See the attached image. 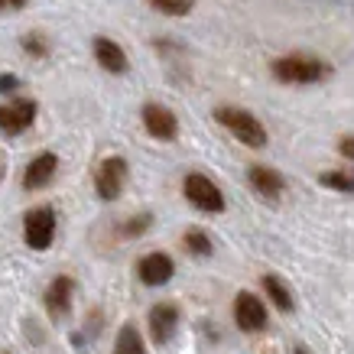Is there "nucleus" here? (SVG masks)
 I'll use <instances>...</instances> for the list:
<instances>
[{
	"instance_id": "f257e3e1",
	"label": "nucleus",
	"mask_w": 354,
	"mask_h": 354,
	"mask_svg": "<svg viewBox=\"0 0 354 354\" xmlns=\"http://www.w3.org/2000/svg\"><path fill=\"white\" fill-rule=\"evenodd\" d=\"M273 75L283 85H312V82H322L328 75V65L315 55L306 53H292V55H279L273 59Z\"/></svg>"
},
{
	"instance_id": "f03ea898",
	"label": "nucleus",
	"mask_w": 354,
	"mask_h": 354,
	"mask_svg": "<svg viewBox=\"0 0 354 354\" xmlns=\"http://www.w3.org/2000/svg\"><path fill=\"white\" fill-rule=\"evenodd\" d=\"M215 120L221 124L225 130H231V137H237L244 147H250V150H260V147H267V127L260 124L250 111L244 108H231V104H225V108L215 111Z\"/></svg>"
},
{
	"instance_id": "7ed1b4c3",
	"label": "nucleus",
	"mask_w": 354,
	"mask_h": 354,
	"mask_svg": "<svg viewBox=\"0 0 354 354\" xmlns=\"http://www.w3.org/2000/svg\"><path fill=\"white\" fill-rule=\"evenodd\" d=\"M183 195L198 208V212H208V215H221L225 212V195L205 172H189L183 183Z\"/></svg>"
},
{
	"instance_id": "20e7f679",
	"label": "nucleus",
	"mask_w": 354,
	"mask_h": 354,
	"mask_svg": "<svg viewBox=\"0 0 354 354\" xmlns=\"http://www.w3.org/2000/svg\"><path fill=\"white\" fill-rule=\"evenodd\" d=\"M55 237V212L49 205L43 208H32L23 218V241L32 247V250H49Z\"/></svg>"
},
{
	"instance_id": "39448f33",
	"label": "nucleus",
	"mask_w": 354,
	"mask_h": 354,
	"mask_svg": "<svg viewBox=\"0 0 354 354\" xmlns=\"http://www.w3.org/2000/svg\"><path fill=\"white\" fill-rule=\"evenodd\" d=\"M124 183H127V160L124 156H108L101 160V166L95 169V189L104 202H114L120 192H124Z\"/></svg>"
},
{
	"instance_id": "423d86ee",
	"label": "nucleus",
	"mask_w": 354,
	"mask_h": 354,
	"mask_svg": "<svg viewBox=\"0 0 354 354\" xmlns=\"http://www.w3.org/2000/svg\"><path fill=\"white\" fill-rule=\"evenodd\" d=\"M234 322L241 332H263L267 328V309L254 292H241L234 299Z\"/></svg>"
},
{
	"instance_id": "0eeeda50",
	"label": "nucleus",
	"mask_w": 354,
	"mask_h": 354,
	"mask_svg": "<svg viewBox=\"0 0 354 354\" xmlns=\"http://www.w3.org/2000/svg\"><path fill=\"white\" fill-rule=\"evenodd\" d=\"M143 127H147V133H150L153 140H176V133H179V120H176V114H172L169 108H162V104H143Z\"/></svg>"
},
{
	"instance_id": "6e6552de",
	"label": "nucleus",
	"mask_w": 354,
	"mask_h": 354,
	"mask_svg": "<svg viewBox=\"0 0 354 354\" xmlns=\"http://www.w3.org/2000/svg\"><path fill=\"white\" fill-rule=\"evenodd\" d=\"M172 273H176V263H172L169 254H162V250H153L147 257L137 263V277L143 286H162V283H169Z\"/></svg>"
},
{
	"instance_id": "1a4fd4ad",
	"label": "nucleus",
	"mask_w": 354,
	"mask_h": 354,
	"mask_svg": "<svg viewBox=\"0 0 354 354\" xmlns=\"http://www.w3.org/2000/svg\"><path fill=\"white\" fill-rule=\"evenodd\" d=\"M36 120V101H10L0 108V130L3 133H23L26 127H32Z\"/></svg>"
},
{
	"instance_id": "9d476101",
	"label": "nucleus",
	"mask_w": 354,
	"mask_h": 354,
	"mask_svg": "<svg viewBox=\"0 0 354 354\" xmlns=\"http://www.w3.org/2000/svg\"><path fill=\"white\" fill-rule=\"evenodd\" d=\"M59 172V156L55 153H39V156H32L26 172H23V189H43V185L53 183V176Z\"/></svg>"
},
{
	"instance_id": "9b49d317",
	"label": "nucleus",
	"mask_w": 354,
	"mask_h": 354,
	"mask_svg": "<svg viewBox=\"0 0 354 354\" xmlns=\"http://www.w3.org/2000/svg\"><path fill=\"white\" fill-rule=\"evenodd\" d=\"M95 59L104 72H111V75H124V72L130 68L127 53H124L120 43H114L111 36H97L95 39Z\"/></svg>"
},
{
	"instance_id": "f8f14e48",
	"label": "nucleus",
	"mask_w": 354,
	"mask_h": 354,
	"mask_svg": "<svg viewBox=\"0 0 354 354\" xmlns=\"http://www.w3.org/2000/svg\"><path fill=\"white\" fill-rule=\"evenodd\" d=\"M179 325V309L172 302H156L150 309V338L156 344H166Z\"/></svg>"
},
{
	"instance_id": "ddd939ff",
	"label": "nucleus",
	"mask_w": 354,
	"mask_h": 354,
	"mask_svg": "<svg viewBox=\"0 0 354 354\" xmlns=\"http://www.w3.org/2000/svg\"><path fill=\"white\" fill-rule=\"evenodd\" d=\"M247 179H250V189L257 195H263V198H270V202H277L279 195H283V189H286V183H283V176H279L277 169H270V166H263V162H257V166H250V172H247Z\"/></svg>"
},
{
	"instance_id": "4468645a",
	"label": "nucleus",
	"mask_w": 354,
	"mask_h": 354,
	"mask_svg": "<svg viewBox=\"0 0 354 354\" xmlns=\"http://www.w3.org/2000/svg\"><path fill=\"white\" fill-rule=\"evenodd\" d=\"M72 292H75V279L72 277H55L49 283V290H46V309L49 315H65V312L72 309Z\"/></svg>"
},
{
	"instance_id": "2eb2a0df",
	"label": "nucleus",
	"mask_w": 354,
	"mask_h": 354,
	"mask_svg": "<svg viewBox=\"0 0 354 354\" xmlns=\"http://www.w3.org/2000/svg\"><path fill=\"white\" fill-rule=\"evenodd\" d=\"M260 286H263L267 299L273 302L279 312H292V292H290V286H286V283H283L279 277H273V273H263V277H260Z\"/></svg>"
},
{
	"instance_id": "dca6fc26",
	"label": "nucleus",
	"mask_w": 354,
	"mask_h": 354,
	"mask_svg": "<svg viewBox=\"0 0 354 354\" xmlns=\"http://www.w3.org/2000/svg\"><path fill=\"white\" fill-rule=\"evenodd\" d=\"M114 354H147V344L140 338L137 325H120L118 332V342H114Z\"/></svg>"
},
{
	"instance_id": "f3484780",
	"label": "nucleus",
	"mask_w": 354,
	"mask_h": 354,
	"mask_svg": "<svg viewBox=\"0 0 354 354\" xmlns=\"http://www.w3.org/2000/svg\"><path fill=\"white\" fill-rule=\"evenodd\" d=\"M183 244H185V250H189V254H195V257H208V254L215 250V244H212V237L205 234L202 227H192V231H185Z\"/></svg>"
},
{
	"instance_id": "a211bd4d",
	"label": "nucleus",
	"mask_w": 354,
	"mask_h": 354,
	"mask_svg": "<svg viewBox=\"0 0 354 354\" xmlns=\"http://www.w3.org/2000/svg\"><path fill=\"white\" fill-rule=\"evenodd\" d=\"M156 13H166V17H189L195 7V0H147Z\"/></svg>"
},
{
	"instance_id": "6ab92c4d",
	"label": "nucleus",
	"mask_w": 354,
	"mask_h": 354,
	"mask_svg": "<svg viewBox=\"0 0 354 354\" xmlns=\"http://www.w3.org/2000/svg\"><path fill=\"white\" fill-rule=\"evenodd\" d=\"M322 185H328V189H335V192H354V172H344V169L325 172Z\"/></svg>"
},
{
	"instance_id": "aec40b11",
	"label": "nucleus",
	"mask_w": 354,
	"mask_h": 354,
	"mask_svg": "<svg viewBox=\"0 0 354 354\" xmlns=\"http://www.w3.org/2000/svg\"><path fill=\"white\" fill-rule=\"evenodd\" d=\"M23 49H26L32 59H46V55H49V43L43 39V32H26V36H23Z\"/></svg>"
},
{
	"instance_id": "412c9836",
	"label": "nucleus",
	"mask_w": 354,
	"mask_h": 354,
	"mask_svg": "<svg viewBox=\"0 0 354 354\" xmlns=\"http://www.w3.org/2000/svg\"><path fill=\"white\" fill-rule=\"evenodd\" d=\"M338 150H342L344 160H351V162H354V137H344L342 143H338Z\"/></svg>"
},
{
	"instance_id": "4be33fe9",
	"label": "nucleus",
	"mask_w": 354,
	"mask_h": 354,
	"mask_svg": "<svg viewBox=\"0 0 354 354\" xmlns=\"http://www.w3.org/2000/svg\"><path fill=\"white\" fill-rule=\"evenodd\" d=\"M26 0H0V10H23Z\"/></svg>"
},
{
	"instance_id": "5701e85b",
	"label": "nucleus",
	"mask_w": 354,
	"mask_h": 354,
	"mask_svg": "<svg viewBox=\"0 0 354 354\" xmlns=\"http://www.w3.org/2000/svg\"><path fill=\"white\" fill-rule=\"evenodd\" d=\"M17 88V75H0V91H13Z\"/></svg>"
},
{
	"instance_id": "b1692460",
	"label": "nucleus",
	"mask_w": 354,
	"mask_h": 354,
	"mask_svg": "<svg viewBox=\"0 0 354 354\" xmlns=\"http://www.w3.org/2000/svg\"><path fill=\"white\" fill-rule=\"evenodd\" d=\"M296 354H309V351H306V348H296Z\"/></svg>"
}]
</instances>
